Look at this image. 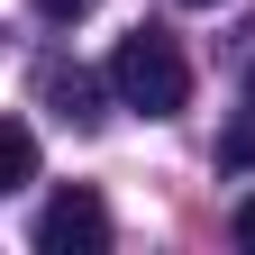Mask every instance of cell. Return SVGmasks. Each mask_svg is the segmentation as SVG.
<instances>
[{
	"label": "cell",
	"instance_id": "cell-1",
	"mask_svg": "<svg viewBox=\"0 0 255 255\" xmlns=\"http://www.w3.org/2000/svg\"><path fill=\"white\" fill-rule=\"evenodd\" d=\"M110 82H119V110H137V119H182V101H191V64H182V46L164 37V27L119 37Z\"/></svg>",
	"mask_w": 255,
	"mask_h": 255
},
{
	"label": "cell",
	"instance_id": "cell-2",
	"mask_svg": "<svg viewBox=\"0 0 255 255\" xmlns=\"http://www.w3.org/2000/svg\"><path fill=\"white\" fill-rule=\"evenodd\" d=\"M27 237H37V255H110V201L91 182H64Z\"/></svg>",
	"mask_w": 255,
	"mask_h": 255
},
{
	"label": "cell",
	"instance_id": "cell-3",
	"mask_svg": "<svg viewBox=\"0 0 255 255\" xmlns=\"http://www.w3.org/2000/svg\"><path fill=\"white\" fill-rule=\"evenodd\" d=\"M37 91H46V110H55L64 128H101V119H110L101 101H110L119 82H101V73H82V64H46V73H37Z\"/></svg>",
	"mask_w": 255,
	"mask_h": 255
},
{
	"label": "cell",
	"instance_id": "cell-4",
	"mask_svg": "<svg viewBox=\"0 0 255 255\" xmlns=\"http://www.w3.org/2000/svg\"><path fill=\"white\" fill-rule=\"evenodd\" d=\"M219 173H255V82H246V110L228 119V137H219Z\"/></svg>",
	"mask_w": 255,
	"mask_h": 255
},
{
	"label": "cell",
	"instance_id": "cell-5",
	"mask_svg": "<svg viewBox=\"0 0 255 255\" xmlns=\"http://www.w3.org/2000/svg\"><path fill=\"white\" fill-rule=\"evenodd\" d=\"M0 182H37V128L27 119L0 128Z\"/></svg>",
	"mask_w": 255,
	"mask_h": 255
},
{
	"label": "cell",
	"instance_id": "cell-6",
	"mask_svg": "<svg viewBox=\"0 0 255 255\" xmlns=\"http://www.w3.org/2000/svg\"><path fill=\"white\" fill-rule=\"evenodd\" d=\"M82 9H91V0H37V18H55V27H64V18H82Z\"/></svg>",
	"mask_w": 255,
	"mask_h": 255
},
{
	"label": "cell",
	"instance_id": "cell-7",
	"mask_svg": "<svg viewBox=\"0 0 255 255\" xmlns=\"http://www.w3.org/2000/svg\"><path fill=\"white\" fill-rule=\"evenodd\" d=\"M228 228H237V246H255V191L237 201V219H228Z\"/></svg>",
	"mask_w": 255,
	"mask_h": 255
},
{
	"label": "cell",
	"instance_id": "cell-8",
	"mask_svg": "<svg viewBox=\"0 0 255 255\" xmlns=\"http://www.w3.org/2000/svg\"><path fill=\"white\" fill-rule=\"evenodd\" d=\"M182 9H219V0H182Z\"/></svg>",
	"mask_w": 255,
	"mask_h": 255
}]
</instances>
